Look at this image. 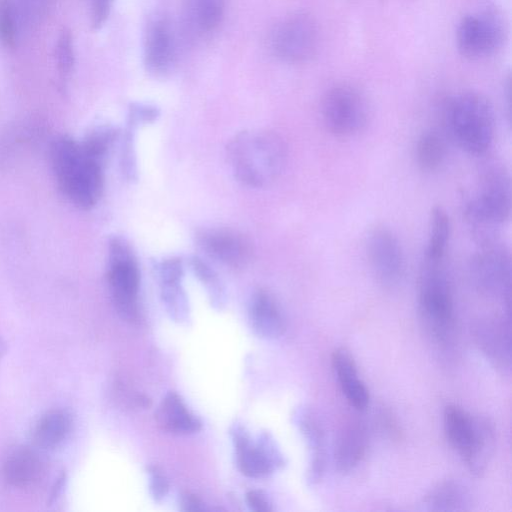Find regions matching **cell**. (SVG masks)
<instances>
[{"mask_svg": "<svg viewBox=\"0 0 512 512\" xmlns=\"http://www.w3.org/2000/svg\"><path fill=\"white\" fill-rule=\"evenodd\" d=\"M419 311L437 346L451 345L455 328L453 290L443 263H423L418 287Z\"/></svg>", "mask_w": 512, "mask_h": 512, "instance_id": "277c9868", "label": "cell"}, {"mask_svg": "<svg viewBox=\"0 0 512 512\" xmlns=\"http://www.w3.org/2000/svg\"><path fill=\"white\" fill-rule=\"evenodd\" d=\"M161 298L170 317L175 321H185L189 314L188 299L181 281L160 283Z\"/></svg>", "mask_w": 512, "mask_h": 512, "instance_id": "83f0119b", "label": "cell"}, {"mask_svg": "<svg viewBox=\"0 0 512 512\" xmlns=\"http://www.w3.org/2000/svg\"><path fill=\"white\" fill-rule=\"evenodd\" d=\"M149 475V489L155 500L163 499L169 490L168 480L162 471L155 466L147 468Z\"/></svg>", "mask_w": 512, "mask_h": 512, "instance_id": "d590c367", "label": "cell"}, {"mask_svg": "<svg viewBox=\"0 0 512 512\" xmlns=\"http://www.w3.org/2000/svg\"><path fill=\"white\" fill-rule=\"evenodd\" d=\"M510 316L487 317L474 326V338L479 349L497 369H511Z\"/></svg>", "mask_w": 512, "mask_h": 512, "instance_id": "5bb4252c", "label": "cell"}, {"mask_svg": "<svg viewBox=\"0 0 512 512\" xmlns=\"http://www.w3.org/2000/svg\"><path fill=\"white\" fill-rule=\"evenodd\" d=\"M180 508L183 511H203V502L194 494L184 493L180 497Z\"/></svg>", "mask_w": 512, "mask_h": 512, "instance_id": "f35d334b", "label": "cell"}, {"mask_svg": "<svg viewBox=\"0 0 512 512\" xmlns=\"http://www.w3.org/2000/svg\"><path fill=\"white\" fill-rule=\"evenodd\" d=\"M107 278L118 314L126 321L137 320L140 271L131 247L118 236L109 241Z\"/></svg>", "mask_w": 512, "mask_h": 512, "instance_id": "52a82bcc", "label": "cell"}, {"mask_svg": "<svg viewBox=\"0 0 512 512\" xmlns=\"http://www.w3.org/2000/svg\"><path fill=\"white\" fill-rule=\"evenodd\" d=\"M256 445L275 469L281 468L285 464L284 456L277 447L274 439L268 433H262Z\"/></svg>", "mask_w": 512, "mask_h": 512, "instance_id": "e575fe53", "label": "cell"}, {"mask_svg": "<svg viewBox=\"0 0 512 512\" xmlns=\"http://www.w3.org/2000/svg\"><path fill=\"white\" fill-rule=\"evenodd\" d=\"M446 438L457 451L470 472L481 475L489 463L495 445L492 423L483 417H474L462 407L449 404L443 412Z\"/></svg>", "mask_w": 512, "mask_h": 512, "instance_id": "8992f818", "label": "cell"}, {"mask_svg": "<svg viewBox=\"0 0 512 512\" xmlns=\"http://www.w3.org/2000/svg\"><path fill=\"white\" fill-rule=\"evenodd\" d=\"M249 321L253 331L265 339L278 338L285 330L280 308L274 298L263 290L255 292L250 300Z\"/></svg>", "mask_w": 512, "mask_h": 512, "instance_id": "44dd1931", "label": "cell"}, {"mask_svg": "<svg viewBox=\"0 0 512 512\" xmlns=\"http://www.w3.org/2000/svg\"><path fill=\"white\" fill-rule=\"evenodd\" d=\"M176 59V41L170 22L163 17L152 19L144 38V63L155 75L169 72Z\"/></svg>", "mask_w": 512, "mask_h": 512, "instance_id": "9a60e30c", "label": "cell"}, {"mask_svg": "<svg viewBox=\"0 0 512 512\" xmlns=\"http://www.w3.org/2000/svg\"><path fill=\"white\" fill-rule=\"evenodd\" d=\"M444 123L454 141L469 154H485L494 141L495 114L491 102L474 91L458 93L446 101Z\"/></svg>", "mask_w": 512, "mask_h": 512, "instance_id": "3957f363", "label": "cell"}, {"mask_svg": "<svg viewBox=\"0 0 512 512\" xmlns=\"http://www.w3.org/2000/svg\"><path fill=\"white\" fill-rule=\"evenodd\" d=\"M294 418L309 450L307 481L316 485L323 479L327 467L325 431L316 414L308 408H299Z\"/></svg>", "mask_w": 512, "mask_h": 512, "instance_id": "e0dca14e", "label": "cell"}, {"mask_svg": "<svg viewBox=\"0 0 512 512\" xmlns=\"http://www.w3.org/2000/svg\"><path fill=\"white\" fill-rule=\"evenodd\" d=\"M189 264L196 277L207 289L214 305L220 306L224 301V290L216 272L198 256L190 258Z\"/></svg>", "mask_w": 512, "mask_h": 512, "instance_id": "f1b7e54d", "label": "cell"}, {"mask_svg": "<svg viewBox=\"0 0 512 512\" xmlns=\"http://www.w3.org/2000/svg\"><path fill=\"white\" fill-rule=\"evenodd\" d=\"M0 40L8 48L15 46L16 30L10 0H0Z\"/></svg>", "mask_w": 512, "mask_h": 512, "instance_id": "1f68e13d", "label": "cell"}, {"mask_svg": "<svg viewBox=\"0 0 512 512\" xmlns=\"http://www.w3.org/2000/svg\"><path fill=\"white\" fill-rule=\"evenodd\" d=\"M57 69L62 79L71 72L74 65V51L72 36L69 30L63 29L56 45Z\"/></svg>", "mask_w": 512, "mask_h": 512, "instance_id": "4dcf8cb0", "label": "cell"}, {"mask_svg": "<svg viewBox=\"0 0 512 512\" xmlns=\"http://www.w3.org/2000/svg\"><path fill=\"white\" fill-rule=\"evenodd\" d=\"M160 283L181 281L183 277V262L178 257L161 260L155 266Z\"/></svg>", "mask_w": 512, "mask_h": 512, "instance_id": "d6a6232c", "label": "cell"}, {"mask_svg": "<svg viewBox=\"0 0 512 512\" xmlns=\"http://www.w3.org/2000/svg\"><path fill=\"white\" fill-rule=\"evenodd\" d=\"M424 506L429 511L455 512L469 509L471 497L464 485L455 480L437 483L426 494Z\"/></svg>", "mask_w": 512, "mask_h": 512, "instance_id": "d4e9b609", "label": "cell"}, {"mask_svg": "<svg viewBox=\"0 0 512 512\" xmlns=\"http://www.w3.org/2000/svg\"><path fill=\"white\" fill-rule=\"evenodd\" d=\"M370 267L384 286H394L405 270V258L397 235L389 228L378 226L370 231L366 242Z\"/></svg>", "mask_w": 512, "mask_h": 512, "instance_id": "7c38bea8", "label": "cell"}, {"mask_svg": "<svg viewBox=\"0 0 512 512\" xmlns=\"http://www.w3.org/2000/svg\"><path fill=\"white\" fill-rule=\"evenodd\" d=\"M159 116L156 107L146 104H132L128 113V126L136 128L140 124L154 122Z\"/></svg>", "mask_w": 512, "mask_h": 512, "instance_id": "836d02e7", "label": "cell"}, {"mask_svg": "<svg viewBox=\"0 0 512 512\" xmlns=\"http://www.w3.org/2000/svg\"><path fill=\"white\" fill-rule=\"evenodd\" d=\"M368 432L359 421H351L340 430L334 450V461L338 471L347 473L358 466L366 454Z\"/></svg>", "mask_w": 512, "mask_h": 512, "instance_id": "ffe728a7", "label": "cell"}, {"mask_svg": "<svg viewBox=\"0 0 512 512\" xmlns=\"http://www.w3.org/2000/svg\"><path fill=\"white\" fill-rule=\"evenodd\" d=\"M196 241L209 257L233 269L245 267L252 258L250 240L237 230L204 228L197 232Z\"/></svg>", "mask_w": 512, "mask_h": 512, "instance_id": "4fadbf2b", "label": "cell"}, {"mask_svg": "<svg viewBox=\"0 0 512 512\" xmlns=\"http://www.w3.org/2000/svg\"><path fill=\"white\" fill-rule=\"evenodd\" d=\"M116 136L117 131L114 128L99 126L88 132L81 143L91 155L104 162Z\"/></svg>", "mask_w": 512, "mask_h": 512, "instance_id": "f546056e", "label": "cell"}, {"mask_svg": "<svg viewBox=\"0 0 512 512\" xmlns=\"http://www.w3.org/2000/svg\"><path fill=\"white\" fill-rule=\"evenodd\" d=\"M227 157L235 177L243 184L263 188L281 174L286 148L275 133L251 129L236 134L228 143Z\"/></svg>", "mask_w": 512, "mask_h": 512, "instance_id": "7a4b0ae2", "label": "cell"}, {"mask_svg": "<svg viewBox=\"0 0 512 512\" xmlns=\"http://www.w3.org/2000/svg\"><path fill=\"white\" fill-rule=\"evenodd\" d=\"M446 157V143L436 131L428 130L420 134L415 146V159L418 167L425 172L436 171Z\"/></svg>", "mask_w": 512, "mask_h": 512, "instance_id": "4316f807", "label": "cell"}, {"mask_svg": "<svg viewBox=\"0 0 512 512\" xmlns=\"http://www.w3.org/2000/svg\"><path fill=\"white\" fill-rule=\"evenodd\" d=\"M504 27L498 16L490 12L470 13L461 18L456 29V46L468 60L489 57L501 46Z\"/></svg>", "mask_w": 512, "mask_h": 512, "instance_id": "8fae6325", "label": "cell"}, {"mask_svg": "<svg viewBox=\"0 0 512 512\" xmlns=\"http://www.w3.org/2000/svg\"><path fill=\"white\" fill-rule=\"evenodd\" d=\"M511 183L506 170L496 163L487 165L476 193L465 203V216L481 242L494 239L493 229L511 214Z\"/></svg>", "mask_w": 512, "mask_h": 512, "instance_id": "5b68a950", "label": "cell"}, {"mask_svg": "<svg viewBox=\"0 0 512 512\" xmlns=\"http://www.w3.org/2000/svg\"><path fill=\"white\" fill-rule=\"evenodd\" d=\"M73 417L66 409H52L35 422L31 439L41 451L55 450L62 446L73 430Z\"/></svg>", "mask_w": 512, "mask_h": 512, "instance_id": "d6986e66", "label": "cell"}, {"mask_svg": "<svg viewBox=\"0 0 512 512\" xmlns=\"http://www.w3.org/2000/svg\"><path fill=\"white\" fill-rule=\"evenodd\" d=\"M156 420L164 430L175 434H190L201 428V422L175 392L165 396L156 412Z\"/></svg>", "mask_w": 512, "mask_h": 512, "instance_id": "cb8c5ba5", "label": "cell"}, {"mask_svg": "<svg viewBox=\"0 0 512 512\" xmlns=\"http://www.w3.org/2000/svg\"><path fill=\"white\" fill-rule=\"evenodd\" d=\"M333 371L348 403L357 410H364L370 401L365 383L359 378L356 363L345 348L336 349L331 357Z\"/></svg>", "mask_w": 512, "mask_h": 512, "instance_id": "ac0fdd59", "label": "cell"}, {"mask_svg": "<svg viewBox=\"0 0 512 512\" xmlns=\"http://www.w3.org/2000/svg\"><path fill=\"white\" fill-rule=\"evenodd\" d=\"M472 278L480 291L510 303L511 257L495 239L481 243L471 262Z\"/></svg>", "mask_w": 512, "mask_h": 512, "instance_id": "30bf717a", "label": "cell"}, {"mask_svg": "<svg viewBox=\"0 0 512 512\" xmlns=\"http://www.w3.org/2000/svg\"><path fill=\"white\" fill-rule=\"evenodd\" d=\"M321 112L326 129L334 136L357 135L368 124L370 107L365 94L350 83H338L324 94Z\"/></svg>", "mask_w": 512, "mask_h": 512, "instance_id": "ba28073f", "label": "cell"}, {"mask_svg": "<svg viewBox=\"0 0 512 512\" xmlns=\"http://www.w3.org/2000/svg\"><path fill=\"white\" fill-rule=\"evenodd\" d=\"M50 163L63 195L76 207L93 208L104 186V162L91 155L70 136L56 137L50 145Z\"/></svg>", "mask_w": 512, "mask_h": 512, "instance_id": "6da1fadb", "label": "cell"}, {"mask_svg": "<svg viewBox=\"0 0 512 512\" xmlns=\"http://www.w3.org/2000/svg\"><path fill=\"white\" fill-rule=\"evenodd\" d=\"M113 0H91V24L100 28L107 20Z\"/></svg>", "mask_w": 512, "mask_h": 512, "instance_id": "8d00e7d4", "label": "cell"}, {"mask_svg": "<svg viewBox=\"0 0 512 512\" xmlns=\"http://www.w3.org/2000/svg\"><path fill=\"white\" fill-rule=\"evenodd\" d=\"M231 436L236 450V459L240 471L252 478L266 476L275 468L257 445L251 443L246 429L240 424L231 427Z\"/></svg>", "mask_w": 512, "mask_h": 512, "instance_id": "603a6c76", "label": "cell"}, {"mask_svg": "<svg viewBox=\"0 0 512 512\" xmlns=\"http://www.w3.org/2000/svg\"><path fill=\"white\" fill-rule=\"evenodd\" d=\"M451 223L447 212L442 207H434L429 217L428 240L425 248L424 262L443 263L449 239Z\"/></svg>", "mask_w": 512, "mask_h": 512, "instance_id": "484cf974", "label": "cell"}, {"mask_svg": "<svg viewBox=\"0 0 512 512\" xmlns=\"http://www.w3.org/2000/svg\"><path fill=\"white\" fill-rule=\"evenodd\" d=\"M41 452L33 445H18L10 449L2 463L4 480L19 489L38 484L44 477L46 468Z\"/></svg>", "mask_w": 512, "mask_h": 512, "instance_id": "2e32d148", "label": "cell"}, {"mask_svg": "<svg viewBox=\"0 0 512 512\" xmlns=\"http://www.w3.org/2000/svg\"><path fill=\"white\" fill-rule=\"evenodd\" d=\"M248 506L256 512L271 511V505L266 496L257 490L249 491L246 495Z\"/></svg>", "mask_w": 512, "mask_h": 512, "instance_id": "74e56055", "label": "cell"}, {"mask_svg": "<svg viewBox=\"0 0 512 512\" xmlns=\"http://www.w3.org/2000/svg\"><path fill=\"white\" fill-rule=\"evenodd\" d=\"M225 0H185L184 25L193 37H203L214 32L221 24Z\"/></svg>", "mask_w": 512, "mask_h": 512, "instance_id": "7402d4cb", "label": "cell"}, {"mask_svg": "<svg viewBox=\"0 0 512 512\" xmlns=\"http://www.w3.org/2000/svg\"><path fill=\"white\" fill-rule=\"evenodd\" d=\"M270 42L280 60L290 64L305 63L319 48L318 24L309 13L294 12L277 24Z\"/></svg>", "mask_w": 512, "mask_h": 512, "instance_id": "9c48e42d", "label": "cell"}, {"mask_svg": "<svg viewBox=\"0 0 512 512\" xmlns=\"http://www.w3.org/2000/svg\"><path fill=\"white\" fill-rule=\"evenodd\" d=\"M7 352V344L3 338L0 337V361Z\"/></svg>", "mask_w": 512, "mask_h": 512, "instance_id": "ab89813d", "label": "cell"}]
</instances>
